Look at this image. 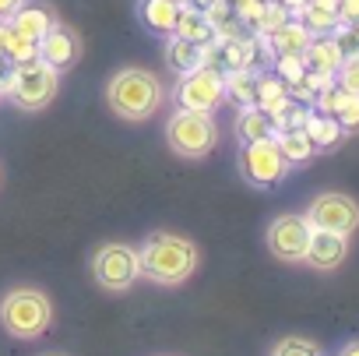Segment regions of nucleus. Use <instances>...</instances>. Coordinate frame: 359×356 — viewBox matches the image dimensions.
I'll list each match as a JSON object with an SVG mask.
<instances>
[{
	"label": "nucleus",
	"mask_w": 359,
	"mask_h": 356,
	"mask_svg": "<svg viewBox=\"0 0 359 356\" xmlns=\"http://www.w3.org/2000/svg\"><path fill=\"white\" fill-rule=\"evenodd\" d=\"M141 275L151 279L155 286H180V282H187L194 272H198V247L194 240L187 237H176V233H151L141 251Z\"/></svg>",
	"instance_id": "obj_1"
},
{
	"label": "nucleus",
	"mask_w": 359,
	"mask_h": 356,
	"mask_svg": "<svg viewBox=\"0 0 359 356\" xmlns=\"http://www.w3.org/2000/svg\"><path fill=\"white\" fill-rule=\"evenodd\" d=\"M162 81L158 74L144 71V67H123L109 78L106 85V103L109 110L120 117V120H130V124H141L148 117L158 113L162 106Z\"/></svg>",
	"instance_id": "obj_2"
},
{
	"label": "nucleus",
	"mask_w": 359,
	"mask_h": 356,
	"mask_svg": "<svg viewBox=\"0 0 359 356\" xmlns=\"http://www.w3.org/2000/svg\"><path fill=\"white\" fill-rule=\"evenodd\" d=\"M53 324V303L36 286H15L0 296V328L11 338L32 342Z\"/></svg>",
	"instance_id": "obj_3"
},
{
	"label": "nucleus",
	"mask_w": 359,
	"mask_h": 356,
	"mask_svg": "<svg viewBox=\"0 0 359 356\" xmlns=\"http://www.w3.org/2000/svg\"><path fill=\"white\" fill-rule=\"evenodd\" d=\"M165 145L184 159H205L219 145V124L212 113L176 110L165 120Z\"/></svg>",
	"instance_id": "obj_4"
},
{
	"label": "nucleus",
	"mask_w": 359,
	"mask_h": 356,
	"mask_svg": "<svg viewBox=\"0 0 359 356\" xmlns=\"http://www.w3.org/2000/svg\"><path fill=\"white\" fill-rule=\"evenodd\" d=\"M57 88H60V71H53L43 60H32V64H18L15 67V81H11L8 99L18 110H25V113H39V110H46L53 103Z\"/></svg>",
	"instance_id": "obj_5"
},
{
	"label": "nucleus",
	"mask_w": 359,
	"mask_h": 356,
	"mask_svg": "<svg viewBox=\"0 0 359 356\" xmlns=\"http://www.w3.org/2000/svg\"><path fill=\"white\" fill-rule=\"evenodd\" d=\"M92 279L106 293H127L141 279V258L127 244H102L92 254Z\"/></svg>",
	"instance_id": "obj_6"
},
{
	"label": "nucleus",
	"mask_w": 359,
	"mask_h": 356,
	"mask_svg": "<svg viewBox=\"0 0 359 356\" xmlns=\"http://www.w3.org/2000/svg\"><path fill=\"white\" fill-rule=\"evenodd\" d=\"M176 110H198V113H215L226 103V85L219 67H194L187 74H180V85L172 92Z\"/></svg>",
	"instance_id": "obj_7"
},
{
	"label": "nucleus",
	"mask_w": 359,
	"mask_h": 356,
	"mask_svg": "<svg viewBox=\"0 0 359 356\" xmlns=\"http://www.w3.org/2000/svg\"><path fill=\"white\" fill-rule=\"evenodd\" d=\"M289 169L292 166L278 152L275 138L250 141V145L240 148V173H243V180L254 184V187H275V184H282L285 176H289Z\"/></svg>",
	"instance_id": "obj_8"
},
{
	"label": "nucleus",
	"mask_w": 359,
	"mask_h": 356,
	"mask_svg": "<svg viewBox=\"0 0 359 356\" xmlns=\"http://www.w3.org/2000/svg\"><path fill=\"white\" fill-rule=\"evenodd\" d=\"M306 223L313 230H331V233H355L359 226V205L355 198L348 195H338V191H324L317 195L310 205H306Z\"/></svg>",
	"instance_id": "obj_9"
},
{
	"label": "nucleus",
	"mask_w": 359,
	"mask_h": 356,
	"mask_svg": "<svg viewBox=\"0 0 359 356\" xmlns=\"http://www.w3.org/2000/svg\"><path fill=\"white\" fill-rule=\"evenodd\" d=\"M310 233L313 226L306 223V216H278L271 226H268V251L278 258V261H303L306 254V244H310Z\"/></svg>",
	"instance_id": "obj_10"
},
{
	"label": "nucleus",
	"mask_w": 359,
	"mask_h": 356,
	"mask_svg": "<svg viewBox=\"0 0 359 356\" xmlns=\"http://www.w3.org/2000/svg\"><path fill=\"white\" fill-rule=\"evenodd\" d=\"M81 57V36L67 25H53L43 39H39V60L50 64L53 71H71Z\"/></svg>",
	"instance_id": "obj_11"
},
{
	"label": "nucleus",
	"mask_w": 359,
	"mask_h": 356,
	"mask_svg": "<svg viewBox=\"0 0 359 356\" xmlns=\"http://www.w3.org/2000/svg\"><path fill=\"white\" fill-rule=\"evenodd\" d=\"M348 258V237L345 233H331V230H313L303 261L317 272H334L341 261Z\"/></svg>",
	"instance_id": "obj_12"
},
{
	"label": "nucleus",
	"mask_w": 359,
	"mask_h": 356,
	"mask_svg": "<svg viewBox=\"0 0 359 356\" xmlns=\"http://www.w3.org/2000/svg\"><path fill=\"white\" fill-rule=\"evenodd\" d=\"M11 22V29L18 32V36H25V39H32V43H39L53 25H57V15L46 8V4H29V0H25V4L8 18Z\"/></svg>",
	"instance_id": "obj_13"
},
{
	"label": "nucleus",
	"mask_w": 359,
	"mask_h": 356,
	"mask_svg": "<svg viewBox=\"0 0 359 356\" xmlns=\"http://www.w3.org/2000/svg\"><path fill=\"white\" fill-rule=\"evenodd\" d=\"M180 0H141L137 4V18L148 32L155 36H172L176 32V18H180Z\"/></svg>",
	"instance_id": "obj_14"
},
{
	"label": "nucleus",
	"mask_w": 359,
	"mask_h": 356,
	"mask_svg": "<svg viewBox=\"0 0 359 356\" xmlns=\"http://www.w3.org/2000/svg\"><path fill=\"white\" fill-rule=\"evenodd\" d=\"M341 50H338V43L331 39V36H313L310 39V46H306V53H303V64H306V71H317V74H338V67H341Z\"/></svg>",
	"instance_id": "obj_15"
},
{
	"label": "nucleus",
	"mask_w": 359,
	"mask_h": 356,
	"mask_svg": "<svg viewBox=\"0 0 359 356\" xmlns=\"http://www.w3.org/2000/svg\"><path fill=\"white\" fill-rule=\"evenodd\" d=\"M310 32H306V25L299 22V18H289L282 29H275L271 36H268V46H271V53L275 57H285V53H292V57H303L306 53V46H310Z\"/></svg>",
	"instance_id": "obj_16"
},
{
	"label": "nucleus",
	"mask_w": 359,
	"mask_h": 356,
	"mask_svg": "<svg viewBox=\"0 0 359 356\" xmlns=\"http://www.w3.org/2000/svg\"><path fill=\"white\" fill-rule=\"evenodd\" d=\"M222 85H226V103H233L236 110L257 106V71H250V67L226 71L222 74Z\"/></svg>",
	"instance_id": "obj_17"
},
{
	"label": "nucleus",
	"mask_w": 359,
	"mask_h": 356,
	"mask_svg": "<svg viewBox=\"0 0 359 356\" xmlns=\"http://www.w3.org/2000/svg\"><path fill=\"white\" fill-rule=\"evenodd\" d=\"M236 138H240V145H250V141H268V138H275L278 131H275V124H271V117L264 113V110H257V106H243L240 113H236Z\"/></svg>",
	"instance_id": "obj_18"
},
{
	"label": "nucleus",
	"mask_w": 359,
	"mask_h": 356,
	"mask_svg": "<svg viewBox=\"0 0 359 356\" xmlns=\"http://www.w3.org/2000/svg\"><path fill=\"white\" fill-rule=\"evenodd\" d=\"M172 36H184V39H191V43H198V46H208V43L219 39V36H215V25L208 22V15L198 11V8H191V4L180 8V18H176V32H172Z\"/></svg>",
	"instance_id": "obj_19"
},
{
	"label": "nucleus",
	"mask_w": 359,
	"mask_h": 356,
	"mask_svg": "<svg viewBox=\"0 0 359 356\" xmlns=\"http://www.w3.org/2000/svg\"><path fill=\"white\" fill-rule=\"evenodd\" d=\"M303 131L310 134V141H313V148H317V152H331V148L345 138V127H341L331 113H320V110H310V117H306Z\"/></svg>",
	"instance_id": "obj_20"
},
{
	"label": "nucleus",
	"mask_w": 359,
	"mask_h": 356,
	"mask_svg": "<svg viewBox=\"0 0 359 356\" xmlns=\"http://www.w3.org/2000/svg\"><path fill=\"white\" fill-rule=\"evenodd\" d=\"M165 64L176 71V74H187L194 67H205V46L184 39V36H169L165 43Z\"/></svg>",
	"instance_id": "obj_21"
},
{
	"label": "nucleus",
	"mask_w": 359,
	"mask_h": 356,
	"mask_svg": "<svg viewBox=\"0 0 359 356\" xmlns=\"http://www.w3.org/2000/svg\"><path fill=\"white\" fill-rule=\"evenodd\" d=\"M275 145H278V152L285 155V162H289V166L310 162V159L317 155V148H313V141H310V134H306L303 127L278 131V134H275Z\"/></svg>",
	"instance_id": "obj_22"
},
{
	"label": "nucleus",
	"mask_w": 359,
	"mask_h": 356,
	"mask_svg": "<svg viewBox=\"0 0 359 356\" xmlns=\"http://www.w3.org/2000/svg\"><path fill=\"white\" fill-rule=\"evenodd\" d=\"M289 103V88L278 74H268V71H257V110H264L268 117H275L282 106Z\"/></svg>",
	"instance_id": "obj_23"
},
{
	"label": "nucleus",
	"mask_w": 359,
	"mask_h": 356,
	"mask_svg": "<svg viewBox=\"0 0 359 356\" xmlns=\"http://www.w3.org/2000/svg\"><path fill=\"white\" fill-rule=\"evenodd\" d=\"M303 25H306V32L310 36H331L341 22H338V11H327V8H317V4H310L306 0V8L296 15Z\"/></svg>",
	"instance_id": "obj_24"
},
{
	"label": "nucleus",
	"mask_w": 359,
	"mask_h": 356,
	"mask_svg": "<svg viewBox=\"0 0 359 356\" xmlns=\"http://www.w3.org/2000/svg\"><path fill=\"white\" fill-rule=\"evenodd\" d=\"M271 356H320V345L310 338H299V335H285V338H278Z\"/></svg>",
	"instance_id": "obj_25"
},
{
	"label": "nucleus",
	"mask_w": 359,
	"mask_h": 356,
	"mask_svg": "<svg viewBox=\"0 0 359 356\" xmlns=\"http://www.w3.org/2000/svg\"><path fill=\"white\" fill-rule=\"evenodd\" d=\"M264 4L268 0H236L233 4V11H236V18H240V25H247V29H261V18H264Z\"/></svg>",
	"instance_id": "obj_26"
},
{
	"label": "nucleus",
	"mask_w": 359,
	"mask_h": 356,
	"mask_svg": "<svg viewBox=\"0 0 359 356\" xmlns=\"http://www.w3.org/2000/svg\"><path fill=\"white\" fill-rule=\"evenodd\" d=\"M8 60L11 64H32V60H39V43H32V39H25V36H11V46H8Z\"/></svg>",
	"instance_id": "obj_27"
},
{
	"label": "nucleus",
	"mask_w": 359,
	"mask_h": 356,
	"mask_svg": "<svg viewBox=\"0 0 359 356\" xmlns=\"http://www.w3.org/2000/svg\"><path fill=\"white\" fill-rule=\"evenodd\" d=\"M271 64H275V74H278L285 85H296V81L306 74V64H303V57H292V53H285V57H275Z\"/></svg>",
	"instance_id": "obj_28"
},
{
	"label": "nucleus",
	"mask_w": 359,
	"mask_h": 356,
	"mask_svg": "<svg viewBox=\"0 0 359 356\" xmlns=\"http://www.w3.org/2000/svg\"><path fill=\"white\" fill-rule=\"evenodd\" d=\"M289 18H292V15L278 4V0H268V4H264V18H261V29H257V32H261V36H271V32L282 29Z\"/></svg>",
	"instance_id": "obj_29"
},
{
	"label": "nucleus",
	"mask_w": 359,
	"mask_h": 356,
	"mask_svg": "<svg viewBox=\"0 0 359 356\" xmlns=\"http://www.w3.org/2000/svg\"><path fill=\"white\" fill-rule=\"evenodd\" d=\"M331 39L338 43L341 57H355V53H359V25H338V29L331 32Z\"/></svg>",
	"instance_id": "obj_30"
},
{
	"label": "nucleus",
	"mask_w": 359,
	"mask_h": 356,
	"mask_svg": "<svg viewBox=\"0 0 359 356\" xmlns=\"http://www.w3.org/2000/svg\"><path fill=\"white\" fill-rule=\"evenodd\" d=\"M334 78H338V85H341V88L359 92V53H355V57H345Z\"/></svg>",
	"instance_id": "obj_31"
},
{
	"label": "nucleus",
	"mask_w": 359,
	"mask_h": 356,
	"mask_svg": "<svg viewBox=\"0 0 359 356\" xmlns=\"http://www.w3.org/2000/svg\"><path fill=\"white\" fill-rule=\"evenodd\" d=\"M338 22L341 25H359V0H338Z\"/></svg>",
	"instance_id": "obj_32"
},
{
	"label": "nucleus",
	"mask_w": 359,
	"mask_h": 356,
	"mask_svg": "<svg viewBox=\"0 0 359 356\" xmlns=\"http://www.w3.org/2000/svg\"><path fill=\"white\" fill-rule=\"evenodd\" d=\"M15 67H18V64H11L8 57H0V95H8V92H11V81H15Z\"/></svg>",
	"instance_id": "obj_33"
},
{
	"label": "nucleus",
	"mask_w": 359,
	"mask_h": 356,
	"mask_svg": "<svg viewBox=\"0 0 359 356\" xmlns=\"http://www.w3.org/2000/svg\"><path fill=\"white\" fill-rule=\"evenodd\" d=\"M11 36H15V29H11V22H8V18H0V57H8V46H11Z\"/></svg>",
	"instance_id": "obj_34"
},
{
	"label": "nucleus",
	"mask_w": 359,
	"mask_h": 356,
	"mask_svg": "<svg viewBox=\"0 0 359 356\" xmlns=\"http://www.w3.org/2000/svg\"><path fill=\"white\" fill-rule=\"evenodd\" d=\"M22 4H25V0H0V18H11Z\"/></svg>",
	"instance_id": "obj_35"
},
{
	"label": "nucleus",
	"mask_w": 359,
	"mask_h": 356,
	"mask_svg": "<svg viewBox=\"0 0 359 356\" xmlns=\"http://www.w3.org/2000/svg\"><path fill=\"white\" fill-rule=\"evenodd\" d=\"M278 4H282V8H285V11H289V15L296 18V15H299V11L306 8V0H278Z\"/></svg>",
	"instance_id": "obj_36"
},
{
	"label": "nucleus",
	"mask_w": 359,
	"mask_h": 356,
	"mask_svg": "<svg viewBox=\"0 0 359 356\" xmlns=\"http://www.w3.org/2000/svg\"><path fill=\"white\" fill-rule=\"evenodd\" d=\"M187 4H191V8H198V11H208L212 4H219V0H187Z\"/></svg>",
	"instance_id": "obj_37"
},
{
	"label": "nucleus",
	"mask_w": 359,
	"mask_h": 356,
	"mask_svg": "<svg viewBox=\"0 0 359 356\" xmlns=\"http://www.w3.org/2000/svg\"><path fill=\"white\" fill-rule=\"evenodd\" d=\"M310 4H317V8H327V11H338V0H310Z\"/></svg>",
	"instance_id": "obj_38"
},
{
	"label": "nucleus",
	"mask_w": 359,
	"mask_h": 356,
	"mask_svg": "<svg viewBox=\"0 0 359 356\" xmlns=\"http://www.w3.org/2000/svg\"><path fill=\"white\" fill-rule=\"evenodd\" d=\"M341 356H359V342H352V345H345V349H341Z\"/></svg>",
	"instance_id": "obj_39"
},
{
	"label": "nucleus",
	"mask_w": 359,
	"mask_h": 356,
	"mask_svg": "<svg viewBox=\"0 0 359 356\" xmlns=\"http://www.w3.org/2000/svg\"><path fill=\"white\" fill-rule=\"evenodd\" d=\"M180 4H187V0H180Z\"/></svg>",
	"instance_id": "obj_40"
},
{
	"label": "nucleus",
	"mask_w": 359,
	"mask_h": 356,
	"mask_svg": "<svg viewBox=\"0 0 359 356\" xmlns=\"http://www.w3.org/2000/svg\"><path fill=\"white\" fill-rule=\"evenodd\" d=\"M229 4H236V0H229Z\"/></svg>",
	"instance_id": "obj_41"
},
{
	"label": "nucleus",
	"mask_w": 359,
	"mask_h": 356,
	"mask_svg": "<svg viewBox=\"0 0 359 356\" xmlns=\"http://www.w3.org/2000/svg\"><path fill=\"white\" fill-rule=\"evenodd\" d=\"M53 356H57V352H53Z\"/></svg>",
	"instance_id": "obj_42"
}]
</instances>
